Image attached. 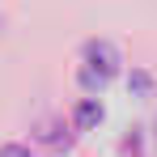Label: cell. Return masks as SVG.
<instances>
[{
	"label": "cell",
	"mask_w": 157,
	"mask_h": 157,
	"mask_svg": "<svg viewBox=\"0 0 157 157\" xmlns=\"http://www.w3.org/2000/svg\"><path fill=\"white\" fill-rule=\"evenodd\" d=\"M0 157H34L26 144H0Z\"/></svg>",
	"instance_id": "3"
},
{
	"label": "cell",
	"mask_w": 157,
	"mask_h": 157,
	"mask_svg": "<svg viewBox=\"0 0 157 157\" xmlns=\"http://www.w3.org/2000/svg\"><path fill=\"white\" fill-rule=\"evenodd\" d=\"M85 59H94V68H98V85H102V81L115 72V64H119V51H115L110 43H89V47H85Z\"/></svg>",
	"instance_id": "1"
},
{
	"label": "cell",
	"mask_w": 157,
	"mask_h": 157,
	"mask_svg": "<svg viewBox=\"0 0 157 157\" xmlns=\"http://www.w3.org/2000/svg\"><path fill=\"white\" fill-rule=\"evenodd\" d=\"M98 115H102V110H98V102H85V106L77 110V123H94Z\"/></svg>",
	"instance_id": "2"
}]
</instances>
